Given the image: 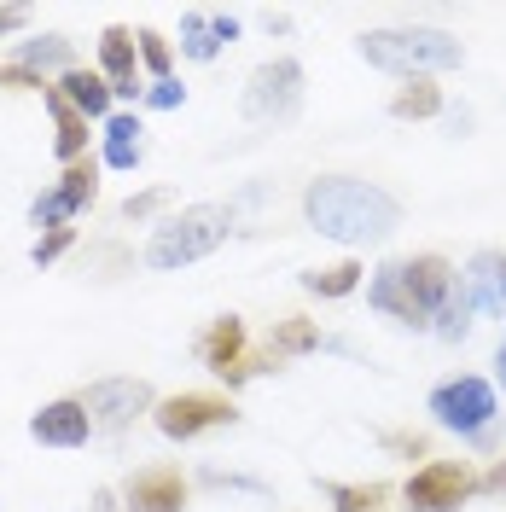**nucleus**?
<instances>
[{
    "label": "nucleus",
    "instance_id": "nucleus-1",
    "mask_svg": "<svg viewBox=\"0 0 506 512\" xmlns=\"http://www.w3.org/2000/svg\"><path fill=\"white\" fill-rule=\"evenodd\" d=\"M303 216L315 233L338 239V245H373L390 239L402 222V204L373 181H349V175H320L315 187L303 192Z\"/></svg>",
    "mask_w": 506,
    "mask_h": 512
},
{
    "label": "nucleus",
    "instance_id": "nucleus-2",
    "mask_svg": "<svg viewBox=\"0 0 506 512\" xmlns=\"http://www.w3.org/2000/svg\"><path fill=\"white\" fill-rule=\"evenodd\" d=\"M361 59L379 64V70L425 76V70H454L460 64V41L443 30H373L361 35Z\"/></svg>",
    "mask_w": 506,
    "mask_h": 512
},
{
    "label": "nucleus",
    "instance_id": "nucleus-3",
    "mask_svg": "<svg viewBox=\"0 0 506 512\" xmlns=\"http://www.w3.org/2000/svg\"><path fill=\"white\" fill-rule=\"evenodd\" d=\"M227 227H233V216H227L222 204H192V210H181L175 222H163L158 233H152L146 262H152V268H181V262H198V256H210L227 239Z\"/></svg>",
    "mask_w": 506,
    "mask_h": 512
},
{
    "label": "nucleus",
    "instance_id": "nucleus-4",
    "mask_svg": "<svg viewBox=\"0 0 506 512\" xmlns=\"http://www.w3.org/2000/svg\"><path fill=\"white\" fill-rule=\"evenodd\" d=\"M431 414L443 431H460V437H472V443H489V419L501 414L495 408V384L489 379H448L431 390Z\"/></svg>",
    "mask_w": 506,
    "mask_h": 512
},
{
    "label": "nucleus",
    "instance_id": "nucleus-5",
    "mask_svg": "<svg viewBox=\"0 0 506 512\" xmlns=\"http://www.w3.org/2000/svg\"><path fill=\"white\" fill-rule=\"evenodd\" d=\"M303 105V64L297 59H268L245 82V117L251 123H291Z\"/></svg>",
    "mask_w": 506,
    "mask_h": 512
},
{
    "label": "nucleus",
    "instance_id": "nucleus-6",
    "mask_svg": "<svg viewBox=\"0 0 506 512\" xmlns=\"http://www.w3.org/2000/svg\"><path fill=\"white\" fill-rule=\"evenodd\" d=\"M477 489V478L466 466H454V460H431V466H419L408 478V512H460V501Z\"/></svg>",
    "mask_w": 506,
    "mask_h": 512
},
{
    "label": "nucleus",
    "instance_id": "nucleus-7",
    "mask_svg": "<svg viewBox=\"0 0 506 512\" xmlns=\"http://www.w3.org/2000/svg\"><path fill=\"white\" fill-rule=\"evenodd\" d=\"M82 408H88V419H94V431H123L134 414L152 408V390H146L140 379H99V384H88Z\"/></svg>",
    "mask_w": 506,
    "mask_h": 512
},
{
    "label": "nucleus",
    "instance_id": "nucleus-8",
    "mask_svg": "<svg viewBox=\"0 0 506 512\" xmlns=\"http://www.w3.org/2000/svg\"><path fill=\"white\" fill-rule=\"evenodd\" d=\"M233 419L239 414L227 396H169V402H158V431L175 443H187L198 431H216V425H233Z\"/></svg>",
    "mask_w": 506,
    "mask_h": 512
},
{
    "label": "nucleus",
    "instance_id": "nucleus-9",
    "mask_svg": "<svg viewBox=\"0 0 506 512\" xmlns=\"http://www.w3.org/2000/svg\"><path fill=\"white\" fill-rule=\"evenodd\" d=\"M402 286H408V303L419 309V320H431L454 303V268L443 256H413V262H402Z\"/></svg>",
    "mask_w": 506,
    "mask_h": 512
},
{
    "label": "nucleus",
    "instance_id": "nucleus-10",
    "mask_svg": "<svg viewBox=\"0 0 506 512\" xmlns=\"http://www.w3.org/2000/svg\"><path fill=\"white\" fill-rule=\"evenodd\" d=\"M198 361L216 367L222 379H245V373H251V367H245V320L239 315L210 320V332L198 338Z\"/></svg>",
    "mask_w": 506,
    "mask_h": 512
},
{
    "label": "nucleus",
    "instance_id": "nucleus-11",
    "mask_svg": "<svg viewBox=\"0 0 506 512\" xmlns=\"http://www.w3.org/2000/svg\"><path fill=\"white\" fill-rule=\"evenodd\" d=\"M187 507V478L175 466H146L128 483V512H181Z\"/></svg>",
    "mask_w": 506,
    "mask_h": 512
},
{
    "label": "nucleus",
    "instance_id": "nucleus-12",
    "mask_svg": "<svg viewBox=\"0 0 506 512\" xmlns=\"http://www.w3.org/2000/svg\"><path fill=\"white\" fill-rule=\"evenodd\" d=\"M94 192H99V181H94V163H76V169H64V181L47 198H35V227H53V222H64V216H76L82 204H94Z\"/></svg>",
    "mask_w": 506,
    "mask_h": 512
},
{
    "label": "nucleus",
    "instance_id": "nucleus-13",
    "mask_svg": "<svg viewBox=\"0 0 506 512\" xmlns=\"http://www.w3.org/2000/svg\"><path fill=\"white\" fill-rule=\"evenodd\" d=\"M88 431H94V419H88L82 402H47V408L30 419V437L47 443V448H82Z\"/></svg>",
    "mask_w": 506,
    "mask_h": 512
},
{
    "label": "nucleus",
    "instance_id": "nucleus-14",
    "mask_svg": "<svg viewBox=\"0 0 506 512\" xmlns=\"http://www.w3.org/2000/svg\"><path fill=\"white\" fill-rule=\"evenodd\" d=\"M466 303L489 309V315H506V251L472 256V268H466Z\"/></svg>",
    "mask_w": 506,
    "mask_h": 512
},
{
    "label": "nucleus",
    "instance_id": "nucleus-15",
    "mask_svg": "<svg viewBox=\"0 0 506 512\" xmlns=\"http://www.w3.org/2000/svg\"><path fill=\"white\" fill-rule=\"evenodd\" d=\"M239 35V18H204V12H187L181 18V53L187 59H216L222 41Z\"/></svg>",
    "mask_w": 506,
    "mask_h": 512
},
{
    "label": "nucleus",
    "instance_id": "nucleus-16",
    "mask_svg": "<svg viewBox=\"0 0 506 512\" xmlns=\"http://www.w3.org/2000/svg\"><path fill=\"white\" fill-rule=\"evenodd\" d=\"M99 64H105L111 94H117V99L140 94V82H134V35H128V30H105V35H99Z\"/></svg>",
    "mask_w": 506,
    "mask_h": 512
},
{
    "label": "nucleus",
    "instance_id": "nucleus-17",
    "mask_svg": "<svg viewBox=\"0 0 506 512\" xmlns=\"http://www.w3.org/2000/svg\"><path fill=\"white\" fill-rule=\"evenodd\" d=\"M367 303L384 309V315H396L402 326H425L419 309L408 303V286H402V262H384L379 274H373V286H367Z\"/></svg>",
    "mask_w": 506,
    "mask_h": 512
},
{
    "label": "nucleus",
    "instance_id": "nucleus-18",
    "mask_svg": "<svg viewBox=\"0 0 506 512\" xmlns=\"http://www.w3.org/2000/svg\"><path fill=\"white\" fill-rule=\"evenodd\" d=\"M59 94L82 111V117H105L111 111V82L105 76H94V70H64Z\"/></svg>",
    "mask_w": 506,
    "mask_h": 512
},
{
    "label": "nucleus",
    "instance_id": "nucleus-19",
    "mask_svg": "<svg viewBox=\"0 0 506 512\" xmlns=\"http://www.w3.org/2000/svg\"><path fill=\"white\" fill-rule=\"evenodd\" d=\"M105 163L111 169H134L140 163V123L134 117H111L105 123Z\"/></svg>",
    "mask_w": 506,
    "mask_h": 512
},
{
    "label": "nucleus",
    "instance_id": "nucleus-20",
    "mask_svg": "<svg viewBox=\"0 0 506 512\" xmlns=\"http://www.w3.org/2000/svg\"><path fill=\"white\" fill-rule=\"evenodd\" d=\"M41 99H47V111L59 117V158H76V152H82V140H88V134H82V111H76L59 88H47Z\"/></svg>",
    "mask_w": 506,
    "mask_h": 512
},
{
    "label": "nucleus",
    "instance_id": "nucleus-21",
    "mask_svg": "<svg viewBox=\"0 0 506 512\" xmlns=\"http://www.w3.org/2000/svg\"><path fill=\"white\" fill-rule=\"evenodd\" d=\"M326 495L338 501V512H379L390 501L384 483H326Z\"/></svg>",
    "mask_w": 506,
    "mask_h": 512
},
{
    "label": "nucleus",
    "instance_id": "nucleus-22",
    "mask_svg": "<svg viewBox=\"0 0 506 512\" xmlns=\"http://www.w3.org/2000/svg\"><path fill=\"white\" fill-rule=\"evenodd\" d=\"M390 111H396V117H437V111H443V94H437L425 76H413L408 88L390 99Z\"/></svg>",
    "mask_w": 506,
    "mask_h": 512
},
{
    "label": "nucleus",
    "instance_id": "nucleus-23",
    "mask_svg": "<svg viewBox=\"0 0 506 512\" xmlns=\"http://www.w3.org/2000/svg\"><path fill=\"white\" fill-rule=\"evenodd\" d=\"M303 286L315 291V297H349V291L361 286V268H355V262H338V268H315V274H303Z\"/></svg>",
    "mask_w": 506,
    "mask_h": 512
},
{
    "label": "nucleus",
    "instance_id": "nucleus-24",
    "mask_svg": "<svg viewBox=\"0 0 506 512\" xmlns=\"http://www.w3.org/2000/svg\"><path fill=\"white\" fill-rule=\"evenodd\" d=\"M18 64H24V70H47V64H64V70H70V41H64V35H41V41H24Z\"/></svg>",
    "mask_w": 506,
    "mask_h": 512
},
{
    "label": "nucleus",
    "instance_id": "nucleus-25",
    "mask_svg": "<svg viewBox=\"0 0 506 512\" xmlns=\"http://www.w3.org/2000/svg\"><path fill=\"white\" fill-rule=\"evenodd\" d=\"M315 344H320V332L309 320H285L280 332H274V355H303V350H315Z\"/></svg>",
    "mask_w": 506,
    "mask_h": 512
},
{
    "label": "nucleus",
    "instance_id": "nucleus-26",
    "mask_svg": "<svg viewBox=\"0 0 506 512\" xmlns=\"http://www.w3.org/2000/svg\"><path fill=\"white\" fill-rule=\"evenodd\" d=\"M140 53H146V64L158 70V82L169 76V41H163L158 30H140Z\"/></svg>",
    "mask_w": 506,
    "mask_h": 512
},
{
    "label": "nucleus",
    "instance_id": "nucleus-27",
    "mask_svg": "<svg viewBox=\"0 0 506 512\" xmlns=\"http://www.w3.org/2000/svg\"><path fill=\"white\" fill-rule=\"evenodd\" d=\"M466 315H472V303H466V297H460V303H448L443 315H437V332H443V338H460V332H466Z\"/></svg>",
    "mask_w": 506,
    "mask_h": 512
},
{
    "label": "nucleus",
    "instance_id": "nucleus-28",
    "mask_svg": "<svg viewBox=\"0 0 506 512\" xmlns=\"http://www.w3.org/2000/svg\"><path fill=\"white\" fill-rule=\"evenodd\" d=\"M64 245H70V227H53V233H47V239L35 245V262H53V256L64 251Z\"/></svg>",
    "mask_w": 506,
    "mask_h": 512
},
{
    "label": "nucleus",
    "instance_id": "nucleus-29",
    "mask_svg": "<svg viewBox=\"0 0 506 512\" xmlns=\"http://www.w3.org/2000/svg\"><path fill=\"white\" fill-rule=\"evenodd\" d=\"M158 204H163V192H140V198H128V204H123V216H128V222H134V216H152Z\"/></svg>",
    "mask_w": 506,
    "mask_h": 512
},
{
    "label": "nucleus",
    "instance_id": "nucleus-30",
    "mask_svg": "<svg viewBox=\"0 0 506 512\" xmlns=\"http://www.w3.org/2000/svg\"><path fill=\"white\" fill-rule=\"evenodd\" d=\"M152 105H163V111H169V105H181V88H175V82L163 76L158 88H152Z\"/></svg>",
    "mask_w": 506,
    "mask_h": 512
},
{
    "label": "nucleus",
    "instance_id": "nucleus-31",
    "mask_svg": "<svg viewBox=\"0 0 506 512\" xmlns=\"http://www.w3.org/2000/svg\"><path fill=\"white\" fill-rule=\"evenodd\" d=\"M24 18H30V12H24V6H0V35H6V30H18V24H24Z\"/></svg>",
    "mask_w": 506,
    "mask_h": 512
},
{
    "label": "nucleus",
    "instance_id": "nucleus-32",
    "mask_svg": "<svg viewBox=\"0 0 506 512\" xmlns=\"http://www.w3.org/2000/svg\"><path fill=\"white\" fill-rule=\"evenodd\" d=\"M477 489H495V495H501V489H506V466H495V472H489V478L477 483Z\"/></svg>",
    "mask_w": 506,
    "mask_h": 512
},
{
    "label": "nucleus",
    "instance_id": "nucleus-33",
    "mask_svg": "<svg viewBox=\"0 0 506 512\" xmlns=\"http://www.w3.org/2000/svg\"><path fill=\"white\" fill-rule=\"evenodd\" d=\"M495 367H501V384H506V338H501V355H495Z\"/></svg>",
    "mask_w": 506,
    "mask_h": 512
}]
</instances>
